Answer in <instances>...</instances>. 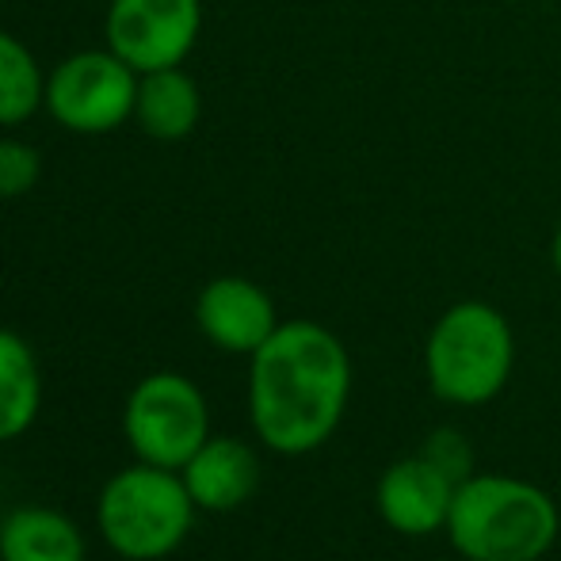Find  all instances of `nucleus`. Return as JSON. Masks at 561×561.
<instances>
[{
	"label": "nucleus",
	"mask_w": 561,
	"mask_h": 561,
	"mask_svg": "<svg viewBox=\"0 0 561 561\" xmlns=\"http://www.w3.org/2000/svg\"><path fill=\"white\" fill-rule=\"evenodd\" d=\"M210 436V405L195 378L180 370H153L126 393L123 439L138 462L184 470L187 458Z\"/></svg>",
	"instance_id": "obj_5"
},
{
	"label": "nucleus",
	"mask_w": 561,
	"mask_h": 561,
	"mask_svg": "<svg viewBox=\"0 0 561 561\" xmlns=\"http://www.w3.org/2000/svg\"><path fill=\"white\" fill-rule=\"evenodd\" d=\"M455 489L458 481L416 450L382 470L375 485V508L390 531L405 539H428L436 531H447Z\"/></svg>",
	"instance_id": "obj_8"
},
{
	"label": "nucleus",
	"mask_w": 561,
	"mask_h": 561,
	"mask_svg": "<svg viewBox=\"0 0 561 561\" xmlns=\"http://www.w3.org/2000/svg\"><path fill=\"white\" fill-rule=\"evenodd\" d=\"M199 512H237L260 489V455L237 436H210L180 470Z\"/></svg>",
	"instance_id": "obj_10"
},
{
	"label": "nucleus",
	"mask_w": 561,
	"mask_h": 561,
	"mask_svg": "<svg viewBox=\"0 0 561 561\" xmlns=\"http://www.w3.org/2000/svg\"><path fill=\"white\" fill-rule=\"evenodd\" d=\"M516 367V333L493 302L462 298L424 336V378L444 405L478 409L501 398Z\"/></svg>",
	"instance_id": "obj_3"
},
{
	"label": "nucleus",
	"mask_w": 561,
	"mask_h": 561,
	"mask_svg": "<svg viewBox=\"0 0 561 561\" xmlns=\"http://www.w3.org/2000/svg\"><path fill=\"white\" fill-rule=\"evenodd\" d=\"M203 35V0H112L107 46L138 73L184 66Z\"/></svg>",
	"instance_id": "obj_7"
},
{
	"label": "nucleus",
	"mask_w": 561,
	"mask_h": 561,
	"mask_svg": "<svg viewBox=\"0 0 561 561\" xmlns=\"http://www.w3.org/2000/svg\"><path fill=\"white\" fill-rule=\"evenodd\" d=\"M195 325L218 352L252 355L279 329V310L260 283L244 275H218L195 298Z\"/></svg>",
	"instance_id": "obj_9"
},
{
	"label": "nucleus",
	"mask_w": 561,
	"mask_h": 561,
	"mask_svg": "<svg viewBox=\"0 0 561 561\" xmlns=\"http://www.w3.org/2000/svg\"><path fill=\"white\" fill-rule=\"evenodd\" d=\"M43 176V157L20 138H0V199H20Z\"/></svg>",
	"instance_id": "obj_15"
},
{
	"label": "nucleus",
	"mask_w": 561,
	"mask_h": 561,
	"mask_svg": "<svg viewBox=\"0 0 561 561\" xmlns=\"http://www.w3.org/2000/svg\"><path fill=\"white\" fill-rule=\"evenodd\" d=\"M561 512L547 489L512 473H470L455 489L447 542L466 561H539L554 550Z\"/></svg>",
	"instance_id": "obj_2"
},
{
	"label": "nucleus",
	"mask_w": 561,
	"mask_h": 561,
	"mask_svg": "<svg viewBox=\"0 0 561 561\" xmlns=\"http://www.w3.org/2000/svg\"><path fill=\"white\" fill-rule=\"evenodd\" d=\"M192 493L180 470L134 458L104 481L96 496V531L123 561H164L187 542L195 527Z\"/></svg>",
	"instance_id": "obj_4"
},
{
	"label": "nucleus",
	"mask_w": 561,
	"mask_h": 561,
	"mask_svg": "<svg viewBox=\"0 0 561 561\" xmlns=\"http://www.w3.org/2000/svg\"><path fill=\"white\" fill-rule=\"evenodd\" d=\"M138 126L157 141H180L199 126L203 92L192 73L180 66L153 69L138 77V104H134Z\"/></svg>",
	"instance_id": "obj_12"
},
{
	"label": "nucleus",
	"mask_w": 561,
	"mask_h": 561,
	"mask_svg": "<svg viewBox=\"0 0 561 561\" xmlns=\"http://www.w3.org/2000/svg\"><path fill=\"white\" fill-rule=\"evenodd\" d=\"M89 539L66 512L20 504L0 519V561H84Z\"/></svg>",
	"instance_id": "obj_11"
},
{
	"label": "nucleus",
	"mask_w": 561,
	"mask_h": 561,
	"mask_svg": "<svg viewBox=\"0 0 561 561\" xmlns=\"http://www.w3.org/2000/svg\"><path fill=\"white\" fill-rule=\"evenodd\" d=\"M138 69L104 46V50H77L46 73L43 107L54 123L69 134H112L126 118H134L138 104Z\"/></svg>",
	"instance_id": "obj_6"
},
{
	"label": "nucleus",
	"mask_w": 561,
	"mask_h": 561,
	"mask_svg": "<svg viewBox=\"0 0 561 561\" xmlns=\"http://www.w3.org/2000/svg\"><path fill=\"white\" fill-rule=\"evenodd\" d=\"M43 413V367L35 347L0 329V444L27 436Z\"/></svg>",
	"instance_id": "obj_13"
},
{
	"label": "nucleus",
	"mask_w": 561,
	"mask_h": 561,
	"mask_svg": "<svg viewBox=\"0 0 561 561\" xmlns=\"http://www.w3.org/2000/svg\"><path fill=\"white\" fill-rule=\"evenodd\" d=\"M550 267H554V275L561 279V222L554 226V237H550Z\"/></svg>",
	"instance_id": "obj_17"
},
{
	"label": "nucleus",
	"mask_w": 561,
	"mask_h": 561,
	"mask_svg": "<svg viewBox=\"0 0 561 561\" xmlns=\"http://www.w3.org/2000/svg\"><path fill=\"white\" fill-rule=\"evenodd\" d=\"M46 100V73L15 35L0 31V126H20Z\"/></svg>",
	"instance_id": "obj_14"
},
{
	"label": "nucleus",
	"mask_w": 561,
	"mask_h": 561,
	"mask_svg": "<svg viewBox=\"0 0 561 561\" xmlns=\"http://www.w3.org/2000/svg\"><path fill=\"white\" fill-rule=\"evenodd\" d=\"M421 455H428L432 462L439 466V470L450 473V478L458 481V485H462V481L470 478V473H478V470H473L470 439H466L458 428H436L428 439H424Z\"/></svg>",
	"instance_id": "obj_16"
},
{
	"label": "nucleus",
	"mask_w": 561,
	"mask_h": 561,
	"mask_svg": "<svg viewBox=\"0 0 561 561\" xmlns=\"http://www.w3.org/2000/svg\"><path fill=\"white\" fill-rule=\"evenodd\" d=\"M352 398V355L318 321H279L249 355V421L272 455L302 458L336 436Z\"/></svg>",
	"instance_id": "obj_1"
}]
</instances>
